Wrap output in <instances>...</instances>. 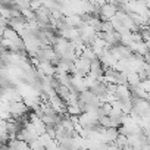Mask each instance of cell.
Listing matches in <instances>:
<instances>
[{"label":"cell","mask_w":150,"mask_h":150,"mask_svg":"<svg viewBox=\"0 0 150 150\" xmlns=\"http://www.w3.org/2000/svg\"><path fill=\"white\" fill-rule=\"evenodd\" d=\"M96 97H99V99H102L103 96H106L108 94V84L105 83V81H96L90 88H88Z\"/></svg>","instance_id":"1"},{"label":"cell","mask_w":150,"mask_h":150,"mask_svg":"<svg viewBox=\"0 0 150 150\" xmlns=\"http://www.w3.org/2000/svg\"><path fill=\"white\" fill-rule=\"evenodd\" d=\"M3 94H5V88H2V87H0V100H2Z\"/></svg>","instance_id":"7"},{"label":"cell","mask_w":150,"mask_h":150,"mask_svg":"<svg viewBox=\"0 0 150 150\" xmlns=\"http://www.w3.org/2000/svg\"><path fill=\"white\" fill-rule=\"evenodd\" d=\"M118 137H119V129L118 128H108L103 134V141L108 143V144H113Z\"/></svg>","instance_id":"2"},{"label":"cell","mask_w":150,"mask_h":150,"mask_svg":"<svg viewBox=\"0 0 150 150\" xmlns=\"http://www.w3.org/2000/svg\"><path fill=\"white\" fill-rule=\"evenodd\" d=\"M0 27H5V28L8 27V19H6V18H3L2 15H0Z\"/></svg>","instance_id":"6"},{"label":"cell","mask_w":150,"mask_h":150,"mask_svg":"<svg viewBox=\"0 0 150 150\" xmlns=\"http://www.w3.org/2000/svg\"><path fill=\"white\" fill-rule=\"evenodd\" d=\"M97 124H99L100 127H103L105 129H108V128H113V127H112V121H110L109 116H103V118H100V119L97 121Z\"/></svg>","instance_id":"5"},{"label":"cell","mask_w":150,"mask_h":150,"mask_svg":"<svg viewBox=\"0 0 150 150\" xmlns=\"http://www.w3.org/2000/svg\"><path fill=\"white\" fill-rule=\"evenodd\" d=\"M8 146H9V147H11L12 150H25V149H28V144H27L25 141L19 140V138H13V140H9Z\"/></svg>","instance_id":"3"},{"label":"cell","mask_w":150,"mask_h":150,"mask_svg":"<svg viewBox=\"0 0 150 150\" xmlns=\"http://www.w3.org/2000/svg\"><path fill=\"white\" fill-rule=\"evenodd\" d=\"M16 38H19V34H18L15 30H12L11 27H6V30H5V35H3V40L13 41V40H16Z\"/></svg>","instance_id":"4"},{"label":"cell","mask_w":150,"mask_h":150,"mask_svg":"<svg viewBox=\"0 0 150 150\" xmlns=\"http://www.w3.org/2000/svg\"><path fill=\"white\" fill-rule=\"evenodd\" d=\"M0 144H2V141H0Z\"/></svg>","instance_id":"8"}]
</instances>
